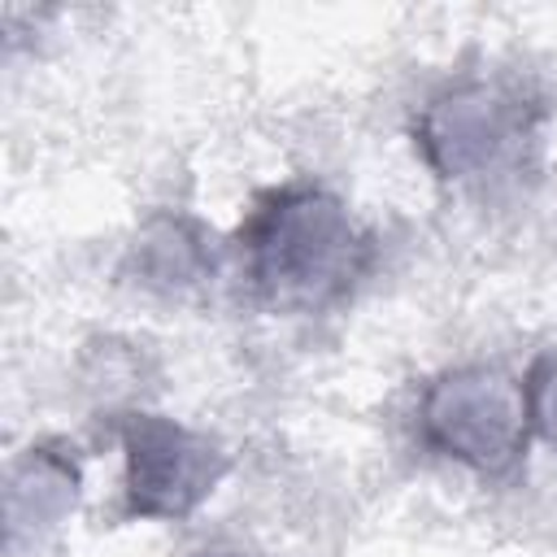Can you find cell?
Here are the masks:
<instances>
[{
  "label": "cell",
  "instance_id": "obj_6",
  "mask_svg": "<svg viewBox=\"0 0 557 557\" xmlns=\"http://www.w3.org/2000/svg\"><path fill=\"white\" fill-rule=\"evenodd\" d=\"M78 461L70 453H61L57 444H35L4 483V522H9V540L26 535V531H44L52 522H61L74 505H78Z\"/></svg>",
  "mask_w": 557,
  "mask_h": 557
},
{
  "label": "cell",
  "instance_id": "obj_4",
  "mask_svg": "<svg viewBox=\"0 0 557 557\" xmlns=\"http://www.w3.org/2000/svg\"><path fill=\"white\" fill-rule=\"evenodd\" d=\"M117 440L126 457L122 492L131 518L178 522L196 513L231 470V457L218 440L161 413H122Z\"/></svg>",
  "mask_w": 557,
  "mask_h": 557
},
{
  "label": "cell",
  "instance_id": "obj_7",
  "mask_svg": "<svg viewBox=\"0 0 557 557\" xmlns=\"http://www.w3.org/2000/svg\"><path fill=\"white\" fill-rule=\"evenodd\" d=\"M522 396H527L531 431L557 448V348L553 352H540L531 361V370L522 379Z\"/></svg>",
  "mask_w": 557,
  "mask_h": 557
},
{
  "label": "cell",
  "instance_id": "obj_5",
  "mask_svg": "<svg viewBox=\"0 0 557 557\" xmlns=\"http://www.w3.org/2000/svg\"><path fill=\"white\" fill-rule=\"evenodd\" d=\"M126 274L144 292L187 296L213 278V239L196 218L157 213L139 226L126 252Z\"/></svg>",
  "mask_w": 557,
  "mask_h": 557
},
{
  "label": "cell",
  "instance_id": "obj_1",
  "mask_svg": "<svg viewBox=\"0 0 557 557\" xmlns=\"http://www.w3.org/2000/svg\"><path fill=\"white\" fill-rule=\"evenodd\" d=\"M370 235L348 205L313 183H283L252 200L239 226V261L270 309L313 313L344 300L370 270Z\"/></svg>",
  "mask_w": 557,
  "mask_h": 557
},
{
  "label": "cell",
  "instance_id": "obj_2",
  "mask_svg": "<svg viewBox=\"0 0 557 557\" xmlns=\"http://www.w3.org/2000/svg\"><path fill=\"white\" fill-rule=\"evenodd\" d=\"M544 104L513 78H457L440 87L418 122L413 139L422 161L461 187L518 174L540 144Z\"/></svg>",
  "mask_w": 557,
  "mask_h": 557
},
{
  "label": "cell",
  "instance_id": "obj_3",
  "mask_svg": "<svg viewBox=\"0 0 557 557\" xmlns=\"http://www.w3.org/2000/svg\"><path fill=\"white\" fill-rule=\"evenodd\" d=\"M418 435L431 453L496 479L527 453L531 418L522 383L496 366L444 370L418 400Z\"/></svg>",
  "mask_w": 557,
  "mask_h": 557
}]
</instances>
